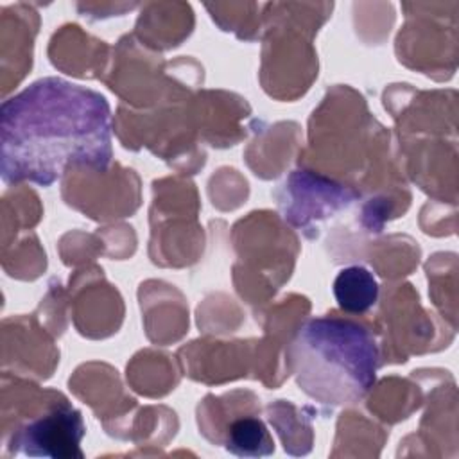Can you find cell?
Masks as SVG:
<instances>
[{"label":"cell","mask_w":459,"mask_h":459,"mask_svg":"<svg viewBox=\"0 0 459 459\" xmlns=\"http://www.w3.org/2000/svg\"><path fill=\"white\" fill-rule=\"evenodd\" d=\"M2 179L50 186L70 167L106 170L113 158L104 95L61 77H43L0 111Z\"/></svg>","instance_id":"cell-1"},{"label":"cell","mask_w":459,"mask_h":459,"mask_svg":"<svg viewBox=\"0 0 459 459\" xmlns=\"http://www.w3.org/2000/svg\"><path fill=\"white\" fill-rule=\"evenodd\" d=\"M298 387L323 405H351L373 387L380 351L368 326L337 316L312 317L290 346Z\"/></svg>","instance_id":"cell-2"},{"label":"cell","mask_w":459,"mask_h":459,"mask_svg":"<svg viewBox=\"0 0 459 459\" xmlns=\"http://www.w3.org/2000/svg\"><path fill=\"white\" fill-rule=\"evenodd\" d=\"M84 434L86 427L81 412L68 403H61L23 425L11 445L30 457H82L81 441Z\"/></svg>","instance_id":"cell-3"},{"label":"cell","mask_w":459,"mask_h":459,"mask_svg":"<svg viewBox=\"0 0 459 459\" xmlns=\"http://www.w3.org/2000/svg\"><path fill=\"white\" fill-rule=\"evenodd\" d=\"M333 296L342 312L359 316L375 307L378 299V281L369 269L350 265L337 273Z\"/></svg>","instance_id":"cell-4"},{"label":"cell","mask_w":459,"mask_h":459,"mask_svg":"<svg viewBox=\"0 0 459 459\" xmlns=\"http://www.w3.org/2000/svg\"><path fill=\"white\" fill-rule=\"evenodd\" d=\"M226 450L240 457H262L274 452L267 427L258 418H240L228 429Z\"/></svg>","instance_id":"cell-5"}]
</instances>
